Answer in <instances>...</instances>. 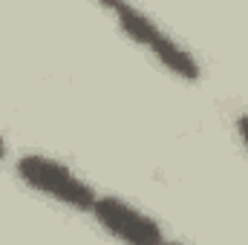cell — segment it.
<instances>
[{"instance_id": "1", "label": "cell", "mask_w": 248, "mask_h": 245, "mask_svg": "<svg viewBox=\"0 0 248 245\" xmlns=\"http://www.w3.org/2000/svg\"><path fill=\"white\" fill-rule=\"evenodd\" d=\"M15 173L26 187L61 202L72 211H93V205L98 199L93 184L84 182L78 173H72L63 162L49 159L44 153H23L15 162Z\"/></svg>"}, {"instance_id": "6", "label": "cell", "mask_w": 248, "mask_h": 245, "mask_svg": "<svg viewBox=\"0 0 248 245\" xmlns=\"http://www.w3.org/2000/svg\"><path fill=\"white\" fill-rule=\"evenodd\" d=\"M162 245H182V243H173V240H165Z\"/></svg>"}, {"instance_id": "3", "label": "cell", "mask_w": 248, "mask_h": 245, "mask_svg": "<svg viewBox=\"0 0 248 245\" xmlns=\"http://www.w3.org/2000/svg\"><path fill=\"white\" fill-rule=\"evenodd\" d=\"M95 222L124 245H162L165 243V231L162 225L147 216L144 211H139L136 205L124 202L119 196H98L93 211Z\"/></svg>"}, {"instance_id": "2", "label": "cell", "mask_w": 248, "mask_h": 245, "mask_svg": "<svg viewBox=\"0 0 248 245\" xmlns=\"http://www.w3.org/2000/svg\"><path fill=\"white\" fill-rule=\"evenodd\" d=\"M107 12L116 17V23L122 26L124 35L130 41H136L139 46H144L165 69H170L173 75H179L185 81H196L202 75L199 61L179 41H173L168 32H162L153 17H147L144 12H139V9H133L127 3H107Z\"/></svg>"}, {"instance_id": "5", "label": "cell", "mask_w": 248, "mask_h": 245, "mask_svg": "<svg viewBox=\"0 0 248 245\" xmlns=\"http://www.w3.org/2000/svg\"><path fill=\"white\" fill-rule=\"evenodd\" d=\"M6 153H9V147H6V141H3V136H0V162L6 159Z\"/></svg>"}, {"instance_id": "4", "label": "cell", "mask_w": 248, "mask_h": 245, "mask_svg": "<svg viewBox=\"0 0 248 245\" xmlns=\"http://www.w3.org/2000/svg\"><path fill=\"white\" fill-rule=\"evenodd\" d=\"M237 130H240V138H243V144H246V150H248V116L237 119Z\"/></svg>"}]
</instances>
